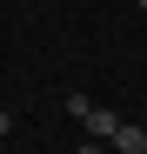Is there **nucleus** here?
<instances>
[{"mask_svg": "<svg viewBox=\"0 0 147 154\" xmlns=\"http://www.w3.org/2000/svg\"><path fill=\"white\" fill-rule=\"evenodd\" d=\"M120 134V114H107V107H87V141H114Z\"/></svg>", "mask_w": 147, "mask_h": 154, "instance_id": "obj_1", "label": "nucleus"}, {"mask_svg": "<svg viewBox=\"0 0 147 154\" xmlns=\"http://www.w3.org/2000/svg\"><path fill=\"white\" fill-rule=\"evenodd\" d=\"M140 147H147V134H140L134 121H120V134L107 141V154H140Z\"/></svg>", "mask_w": 147, "mask_h": 154, "instance_id": "obj_2", "label": "nucleus"}, {"mask_svg": "<svg viewBox=\"0 0 147 154\" xmlns=\"http://www.w3.org/2000/svg\"><path fill=\"white\" fill-rule=\"evenodd\" d=\"M80 154H107V141H80Z\"/></svg>", "mask_w": 147, "mask_h": 154, "instance_id": "obj_3", "label": "nucleus"}, {"mask_svg": "<svg viewBox=\"0 0 147 154\" xmlns=\"http://www.w3.org/2000/svg\"><path fill=\"white\" fill-rule=\"evenodd\" d=\"M0 134H14V114H7V107H0Z\"/></svg>", "mask_w": 147, "mask_h": 154, "instance_id": "obj_4", "label": "nucleus"}, {"mask_svg": "<svg viewBox=\"0 0 147 154\" xmlns=\"http://www.w3.org/2000/svg\"><path fill=\"white\" fill-rule=\"evenodd\" d=\"M140 14H147V0H140Z\"/></svg>", "mask_w": 147, "mask_h": 154, "instance_id": "obj_5", "label": "nucleus"}, {"mask_svg": "<svg viewBox=\"0 0 147 154\" xmlns=\"http://www.w3.org/2000/svg\"><path fill=\"white\" fill-rule=\"evenodd\" d=\"M140 154H147V147H140Z\"/></svg>", "mask_w": 147, "mask_h": 154, "instance_id": "obj_6", "label": "nucleus"}]
</instances>
